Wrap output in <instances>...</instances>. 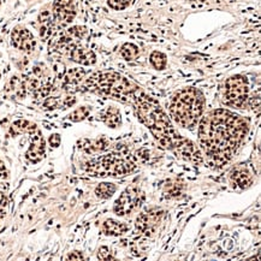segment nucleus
I'll return each instance as SVG.
<instances>
[{
	"mask_svg": "<svg viewBox=\"0 0 261 261\" xmlns=\"http://www.w3.org/2000/svg\"><path fill=\"white\" fill-rule=\"evenodd\" d=\"M248 134V123L229 110H213L198 122V144L213 164L232 158Z\"/></svg>",
	"mask_w": 261,
	"mask_h": 261,
	"instance_id": "1",
	"label": "nucleus"
},
{
	"mask_svg": "<svg viewBox=\"0 0 261 261\" xmlns=\"http://www.w3.org/2000/svg\"><path fill=\"white\" fill-rule=\"evenodd\" d=\"M138 118L150 130L156 140L166 150L180 158L195 165L202 164L200 150L190 140L180 136L172 126L170 118L153 98L144 93L140 88L132 98Z\"/></svg>",
	"mask_w": 261,
	"mask_h": 261,
	"instance_id": "2",
	"label": "nucleus"
},
{
	"mask_svg": "<svg viewBox=\"0 0 261 261\" xmlns=\"http://www.w3.org/2000/svg\"><path fill=\"white\" fill-rule=\"evenodd\" d=\"M204 104V96L200 90L192 87L183 88L172 96L168 112L174 123L192 130L202 117Z\"/></svg>",
	"mask_w": 261,
	"mask_h": 261,
	"instance_id": "3",
	"label": "nucleus"
},
{
	"mask_svg": "<svg viewBox=\"0 0 261 261\" xmlns=\"http://www.w3.org/2000/svg\"><path fill=\"white\" fill-rule=\"evenodd\" d=\"M86 90L120 100L122 102H130L138 86L114 71H98L84 78L83 83Z\"/></svg>",
	"mask_w": 261,
	"mask_h": 261,
	"instance_id": "4",
	"label": "nucleus"
},
{
	"mask_svg": "<svg viewBox=\"0 0 261 261\" xmlns=\"http://www.w3.org/2000/svg\"><path fill=\"white\" fill-rule=\"evenodd\" d=\"M136 168V164L130 158L118 153L100 156L84 164V171L93 177L126 176Z\"/></svg>",
	"mask_w": 261,
	"mask_h": 261,
	"instance_id": "5",
	"label": "nucleus"
},
{
	"mask_svg": "<svg viewBox=\"0 0 261 261\" xmlns=\"http://www.w3.org/2000/svg\"><path fill=\"white\" fill-rule=\"evenodd\" d=\"M249 88L246 77L235 75L225 82V102L231 108H243L248 102Z\"/></svg>",
	"mask_w": 261,
	"mask_h": 261,
	"instance_id": "6",
	"label": "nucleus"
},
{
	"mask_svg": "<svg viewBox=\"0 0 261 261\" xmlns=\"http://www.w3.org/2000/svg\"><path fill=\"white\" fill-rule=\"evenodd\" d=\"M144 201V192L138 186H130L116 200L114 210L117 216H126L141 207Z\"/></svg>",
	"mask_w": 261,
	"mask_h": 261,
	"instance_id": "7",
	"label": "nucleus"
},
{
	"mask_svg": "<svg viewBox=\"0 0 261 261\" xmlns=\"http://www.w3.org/2000/svg\"><path fill=\"white\" fill-rule=\"evenodd\" d=\"M164 216V210L159 207H152L138 214L136 218V229L146 236H152L158 230L160 223Z\"/></svg>",
	"mask_w": 261,
	"mask_h": 261,
	"instance_id": "8",
	"label": "nucleus"
},
{
	"mask_svg": "<svg viewBox=\"0 0 261 261\" xmlns=\"http://www.w3.org/2000/svg\"><path fill=\"white\" fill-rule=\"evenodd\" d=\"M11 44L14 48L26 53H32L36 47V40L28 29L17 26L11 32Z\"/></svg>",
	"mask_w": 261,
	"mask_h": 261,
	"instance_id": "9",
	"label": "nucleus"
},
{
	"mask_svg": "<svg viewBox=\"0 0 261 261\" xmlns=\"http://www.w3.org/2000/svg\"><path fill=\"white\" fill-rule=\"evenodd\" d=\"M76 12V0H56L53 4V18L63 24L72 22Z\"/></svg>",
	"mask_w": 261,
	"mask_h": 261,
	"instance_id": "10",
	"label": "nucleus"
},
{
	"mask_svg": "<svg viewBox=\"0 0 261 261\" xmlns=\"http://www.w3.org/2000/svg\"><path fill=\"white\" fill-rule=\"evenodd\" d=\"M30 135V146L26 153V158L32 164L41 162L45 156V140H44L42 134L38 129L32 132Z\"/></svg>",
	"mask_w": 261,
	"mask_h": 261,
	"instance_id": "11",
	"label": "nucleus"
},
{
	"mask_svg": "<svg viewBox=\"0 0 261 261\" xmlns=\"http://www.w3.org/2000/svg\"><path fill=\"white\" fill-rule=\"evenodd\" d=\"M71 60H74L77 64L84 65V66H90L96 63V56L92 50L84 48V47L75 46L69 52Z\"/></svg>",
	"mask_w": 261,
	"mask_h": 261,
	"instance_id": "12",
	"label": "nucleus"
},
{
	"mask_svg": "<svg viewBox=\"0 0 261 261\" xmlns=\"http://www.w3.org/2000/svg\"><path fill=\"white\" fill-rule=\"evenodd\" d=\"M78 146L84 153L96 154L108 150V142L104 138H96V140H88V138H84V140H81L78 142Z\"/></svg>",
	"mask_w": 261,
	"mask_h": 261,
	"instance_id": "13",
	"label": "nucleus"
},
{
	"mask_svg": "<svg viewBox=\"0 0 261 261\" xmlns=\"http://www.w3.org/2000/svg\"><path fill=\"white\" fill-rule=\"evenodd\" d=\"M38 23H40V36L46 40L52 35L53 29H54V18L53 14L48 11H44L38 16Z\"/></svg>",
	"mask_w": 261,
	"mask_h": 261,
	"instance_id": "14",
	"label": "nucleus"
},
{
	"mask_svg": "<svg viewBox=\"0 0 261 261\" xmlns=\"http://www.w3.org/2000/svg\"><path fill=\"white\" fill-rule=\"evenodd\" d=\"M86 75H87V72H86L84 69H81V68H75V69L69 70L64 76L63 87L65 90L76 87L84 80Z\"/></svg>",
	"mask_w": 261,
	"mask_h": 261,
	"instance_id": "15",
	"label": "nucleus"
},
{
	"mask_svg": "<svg viewBox=\"0 0 261 261\" xmlns=\"http://www.w3.org/2000/svg\"><path fill=\"white\" fill-rule=\"evenodd\" d=\"M102 230L108 236H120L124 235L128 231V225L114 220V219H108V220L104 222Z\"/></svg>",
	"mask_w": 261,
	"mask_h": 261,
	"instance_id": "16",
	"label": "nucleus"
},
{
	"mask_svg": "<svg viewBox=\"0 0 261 261\" xmlns=\"http://www.w3.org/2000/svg\"><path fill=\"white\" fill-rule=\"evenodd\" d=\"M100 116L104 123L112 129H116L122 124V114L117 108H108Z\"/></svg>",
	"mask_w": 261,
	"mask_h": 261,
	"instance_id": "17",
	"label": "nucleus"
},
{
	"mask_svg": "<svg viewBox=\"0 0 261 261\" xmlns=\"http://www.w3.org/2000/svg\"><path fill=\"white\" fill-rule=\"evenodd\" d=\"M231 178H232L234 182H235L240 188H247V186H250L252 182H253L250 172L246 168H243V166L234 168V171L231 172Z\"/></svg>",
	"mask_w": 261,
	"mask_h": 261,
	"instance_id": "18",
	"label": "nucleus"
},
{
	"mask_svg": "<svg viewBox=\"0 0 261 261\" xmlns=\"http://www.w3.org/2000/svg\"><path fill=\"white\" fill-rule=\"evenodd\" d=\"M8 90L14 96L18 98V99H23L26 96V78L22 77L14 76L10 80L8 84Z\"/></svg>",
	"mask_w": 261,
	"mask_h": 261,
	"instance_id": "19",
	"label": "nucleus"
},
{
	"mask_svg": "<svg viewBox=\"0 0 261 261\" xmlns=\"http://www.w3.org/2000/svg\"><path fill=\"white\" fill-rule=\"evenodd\" d=\"M38 129V126L32 122L26 120H18L14 122L10 126V134L12 136H18L22 134H32V132Z\"/></svg>",
	"mask_w": 261,
	"mask_h": 261,
	"instance_id": "20",
	"label": "nucleus"
},
{
	"mask_svg": "<svg viewBox=\"0 0 261 261\" xmlns=\"http://www.w3.org/2000/svg\"><path fill=\"white\" fill-rule=\"evenodd\" d=\"M120 54L126 60L130 62V60H134L140 56V48L138 46L134 45V44H130L126 42L120 48Z\"/></svg>",
	"mask_w": 261,
	"mask_h": 261,
	"instance_id": "21",
	"label": "nucleus"
},
{
	"mask_svg": "<svg viewBox=\"0 0 261 261\" xmlns=\"http://www.w3.org/2000/svg\"><path fill=\"white\" fill-rule=\"evenodd\" d=\"M117 190V186L112 183H100L96 188V194L99 198H108L114 194Z\"/></svg>",
	"mask_w": 261,
	"mask_h": 261,
	"instance_id": "22",
	"label": "nucleus"
},
{
	"mask_svg": "<svg viewBox=\"0 0 261 261\" xmlns=\"http://www.w3.org/2000/svg\"><path fill=\"white\" fill-rule=\"evenodd\" d=\"M150 64L153 65L154 69L156 70H164L166 65H168V58H166V56L162 52H159V51L152 52V54H150Z\"/></svg>",
	"mask_w": 261,
	"mask_h": 261,
	"instance_id": "23",
	"label": "nucleus"
},
{
	"mask_svg": "<svg viewBox=\"0 0 261 261\" xmlns=\"http://www.w3.org/2000/svg\"><path fill=\"white\" fill-rule=\"evenodd\" d=\"M90 114V108L88 106H81V108H76L75 111H72L68 116V118L71 122H81L88 117Z\"/></svg>",
	"mask_w": 261,
	"mask_h": 261,
	"instance_id": "24",
	"label": "nucleus"
},
{
	"mask_svg": "<svg viewBox=\"0 0 261 261\" xmlns=\"http://www.w3.org/2000/svg\"><path fill=\"white\" fill-rule=\"evenodd\" d=\"M44 108L45 110H56V108H63V99H59L57 96H50L46 98V100L44 102Z\"/></svg>",
	"mask_w": 261,
	"mask_h": 261,
	"instance_id": "25",
	"label": "nucleus"
},
{
	"mask_svg": "<svg viewBox=\"0 0 261 261\" xmlns=\"http://www.w3.org/2000/svg\"><path fill=\"white\" fill-rule=\"evenodd\" d=\"M182 192V184L180 183H174V184H166L165 192L168 198H177Z\"/></svg>",
	"mask_w": 261,
	"mask_h": 261,
	"instance_id": "26",
	"label": "nucleus"
},
{
	"mask_svg": "<svg viewBox=\"0 0 261 261\" xmlns=\"http://www.w3.org/2000/svg\"><path fill=\"white\" fill-rule=\"evenodd\" d=\"M130 2H132V0H108V4L110 5V8H114V10L120 11L129 6Z\"/></svg>",
	"mask_w": 261,
	"mask_h": 261,
	"instance_id": "27",
	"label": "nucleus"
},
{
	"mask_svg": "<svg viewBox=\"0 0 261 261\" xmlns=\"http://www.w3.org/2000/svg\"><path fill=\"white\" fill-rule=\"evenodd\" d=\"M98 259L112 260V259H114V258L112 256L111 252H110V249L108 247H102L99 249V252H98Z\"/></svg>",
	"mask_w": 261,
	"mask_h": 261,
	"instance_id": "28",
	"label": "nucleus"
},
{
	"mask_svg": "<svg viewBox=\"0 0 261 261\" xmlns=\"http://www.w3.org/2000/svg\"><path fill=\"white\" fill-rule=\"evenodd\" d=\"M250 108L254 110L255 111V108H256V114H259V110H260V98H259V94H258L256 96H253L250 99Z\"/></svg>",
	"mask_w": 261,
	"mask_h": 261,
	"instance_id": "29",
	"label": "nucleus"
},
{
	"mask_svg": "<svg viewBox=\"0 0 261 261\" xmlns=\"http://www.w3.org/2000/svg\"><path fill=\"white\" fill-rule=\"evenodd\" d=\"M50 144H51V147L53 148H57L59 144H60V135L58 134H53L50 136Z\"/></svg>",
	"mask_w": 261,
	"mask_h": 261,
	"instance_id": "30",
	"label": "nucleus"
},
{
	"mask_svg": "<svg viewBox=\"0 0 261 261\" xmlns=\"http://www.w3.org/2000/svg\"><path fill=\"white\" fill-rule=\"evenodd\" d=\"M66 259H69V260H82V259H84V256H83V254L80 253V252H72V253L68 255Z\"/></svg>",
	"mask_w": 261,
	"mask_h": 261,
	"instance_id": "31",
	"label": "nucleus"
},
{
	"mask_svg": "<svg viewBox=\"0 0 261 261\" xmlns=\"http://www.w3.org/2000/svg\"><path fill=\"white\" fill-rule=\"evenodd\" d=\"M8 177V170L6 168H5L4 162H2V159H0V178H6Z\"/></svg>",
	"mask_w": 261,
	"mask_h": 261,
	"instance_id": "32",
	"label": "nucleus"
},
{
	"mask_svg": "<svg viewBox=\"0 0 261 261\" xmlns=\"http://www.w3.org/2000/svg\"><path fill=\"white\" fill-rule=\"evenodd\" d=\"M0 6H2V0H0Z\"/></svg>",
	"mask_w": 261,
	"mask_h": 261,
	"instance_id": "33",
	"label": "nucleus"
},
{
	"mask_svg": "<svg viewBox=\"0 0 261 261\" xmlns=\"http://www.w3.org/2000/svg\"><path fill=\"white\" fill-rule=\"evenodd\" d=\"M0 77H2V74H0Z\"/></svg>",
	"mask_w": 261,
	"mask_h": 261,
	"instance_id": "34",
	"label": "nucleus"
},
{
	"mask_svg": "<svg viewBox=\"0 0 261 261\" xmlns=\"http://www.w3.org/2000/svg\"><path fill=\"white\" fill-rule=\"evenodd\" d=\"M0 222H2V220H0Z\"/></svg>",
	"mask_w": 261,
	"mask_h": 261,
	"instance_id": "35",
	"label": "nucleus"
}]
</instances>
